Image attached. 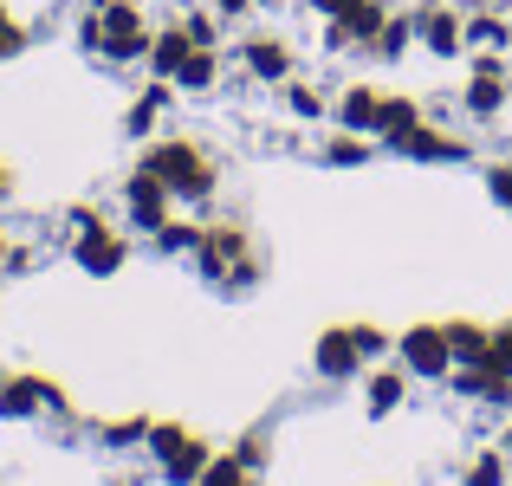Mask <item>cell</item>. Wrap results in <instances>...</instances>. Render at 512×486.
<instances>
[{"instance_id":"cell-12","label":"cell","mask_w":512,"mask_h":486,"mask_svg":"<svg viewBox=\"0 0 512 486\" xmlns=\"http://www.w3.org/2000/svg\"><path fill=\"white\" fill-rule=\"evenodd\" d=\"M383 98H389V91H376V85H344V98L331 104V111H338V124H344V130H363V137H376Z\"/></svg>"},{"instance_id":"cell-25","label":"cell","mask_w":512,"mask_h":486,"mask_svg":"<svg viewBox=\"0 0 512 486\" xmlns=\"http://www.w3.org/2000/svg\"><path fill=\"white\" fill-rule=\"evenodd\" d=\"M195 486H253V474L234 461V454H214V461L201 467V480H195Z\"/></svg>"},{"instance_id":"cell-9","label":"cell","mask_w":512,"mask_h":486,"mask_svg":"<svg viewBox=\"0 0 512 486\" xmlns=\"http://www.w3.org/2000/svg\"><path fill=\"white\" fill-rule=\"evenodd\" d=\"M312 363H318V376H325V383H350V376L363 370V350H357V337H350V324H331V331L318 337Z\"/></svg>"},{"instance_id":"cell-37","label":"cell","mask_w":512,"mask_h":486,"mask_svg":"<svg viewBox=\"0 0 512 486\" xmlns=\"http://www.w3.org/2000/svg\"><path fill=\"white\" fill-rule=\"evenodd\" d=\"M7 188H13V169H7V162H0V201H7Z\"/></svg>"},{"instance_id":"cell-38","label":"cell","mask_w":512,"mask_h":486,"mask_svg":"<svg viewBox=\"0 0 512 486\" xmlns=\"http://www.w3.org/2000/svg\"><path fill=\"white\" fill-rule=\"evenodd\" d=\"M7 253H13V247H7V221H0V266H7Z\"/></svg>"},{"instance_id":"cell-8","label":"cell","mask_w":512,"mask_h":486,"mask_svg":"<svg viewBox=\"0 0 512 486\" xmlns=\"http://www.w3.org/2000/svg\"><path fill=\"white\" fill-rule=\"evenodd\" d=\"M415 39H422L435 59H461L467 52V13L448 7H415Z\"/></svg>"},{"instance_id":"cell-6","label":"cell","mask_w":512,"mask_h":486,"mask_svg":"<svg viewBox=\"0 0 512 486\" xmlns=\"http://www.w3.org/2000/svg\"><path fill=\"white\" fill-rule=\"evenodd\" d=\"M39 409H65V389L46 376H0V415L7 422H33Z\"/></svg>"},{"instance_id":"cell-23","label":"cell","mask_w":512,"mask_h":486,"mask_svg":"<svg viewBox=\"0 0 512 486\" xmlns=\"http://www.w3.org/2000/svg\"><path fill=\"white\" fill-rule=\"evenodd\" d=\"M325 162H331V169H357V162H370V137H363V130H338V137L325 143Z\"/></svg>"},{"instance_id":"cell-11","label":"cell","mask_w":512,"mask_h":486,"mask_svg":"<svg viewBox=\"0 0 512 486\" xmlns=\"http://www.w3.org/2000/svg\"><path fill=\"white\" fill-rule=\"evenodd\" d=\"M240 65H247L260 85H286V78H292V46H286V39H273V33H260V39L240 46Z\"/></svg>"},{"instance_id":"cell-24","label":"cell","mask_w":512,"mask_h":486,"mask_svg":"<svg viewBox=\"0 0 512 486\" xmlns=\"http://www.w3.org/2000/svg\"><path fill=\"white\" fill-rule=\"evenodd\" d=\"M150 240H156V253H195V247H201V227H188V221H163Z\"/></svg>"},{"instance_id":"cell-14","label":"cell","mask_w":512,"mask_h":486,"mask_svg":"<svg viewBox=\"0 0 512 486\" xmlns=\"http://www.w3.org/2000/svg\"><path fill=\"white\" fill-rule=\"evenodd\" d=\"M188 52H195L188 26H156V33H150V72L175 85V72H182V59H188Z\"/></svg>"},{"instance_id":"cell-10","label":"cell","mask_w":512,"mask_h":486,"mask_svg":"<svg viewBox=\"0 0 512 486\" xmlns=\"http://www.w3.org/2000/svg\"><path fill=\"white\" fill-rule=\"evenodd\" d=\"M389 150H396V156H409V162H461V156H467V143H454L448 130H435V124L422 117V124H415V130H402V137L389 143Z\"/></svg>"},{"instance_id":"cell-35","label":"cell","mask_w":512,"mask_h":486,"mask_svg":"<svg viewBox=\"0 0 512 486\" xmlns=\"http://www.w3.org/2000/svg\"><path fill=\"white\" fill-rule=\"evenodd\" d=\"M208 7H214V13H221V20H240V13H247V7H253V0H208Z\"/></svg>"},{"instance_id":"cell-33","label":"cell","mask_w":512,"mask_h":486,"mask_svg":"<svg viewBox=\"0 0 512 486\" xmlns=\"http://www.w3.org/2000/svg\"><path fill=\"white\" fill-rule=\"evenodd\" d=\"M487 363L500 376H512V324H500V331H493V344H487Z\"/></svg>"},{"instance_id":"cell-27","label":"cell","mask_w":512,"mask_h":486,"mask_svg":"<svg viewBox=\"0 0 512 486\" xmlns=\"http://www.w3.org/2000/svg\"><path fill=\"white\" fill-rule=\"evenodd\" d=\"M182 26H188V39H195V46H221V13H214V7H195Z\"/></svg>"},{"instance_id":"cell-2","label":"cell","mask_w":512,"mask_h":486,"mask_svg":"<svg viewBox=\"0 0 512 486\" xmlns=\"http://www.w3.org/2000/svg\"><path fill=\"white\" fill-rule=\"evenodd\" d=\"M98 20H104V52H98V59H111V65L150 59V33H156V26L137 13V0H104Z\"/></svg>"},{"instance_id":"cell-1","label":"cell","mask_w":512,"mask_h":486,"mask_svg":"<svg viewBox=\"0 0 512 486\" xmlns=\"http://www.w3.org/2000/svg\"><path fill=\"white\" fill-rule=\"evenodd\" d=\"M137 169L163 175V182L175 188V201H208V195H214V162L201 156L188 137H156L150 150H143Z\"/></svg>"},{"instance_id":"cell-16","label":"cell","mask_w":512,"mask_h":486,"mask_svg":"<svg viewBox=\"0 0 512 486\" xmlns=\"http://www.w3.org/2000/svg\"><path fill=\"white\" fill-rule=\"evenodd\" d=\"M221 85V52L214 46H195L182 59V72H175V91H214Z\"/></svg>"},{"instance_id":"cell-17","label":"cell","mask_w":512,"mask_h":486,"mask_svg":"<svg viewBox=\"0 0 512 486\" xmlns=\"http://www.w3.org/2000/svg\"><path fill=\"white\" fill-rule=\"evenodd\" d=\"M487 344H493L487 324H474V318H448V350H454V363H487Z\"/></svg>"},{"instance_id":"cell-7","label":"cell","mask_w":512,"mask_h":486,"mask_svg":"<svg viewBox=\"0 0 512 486\" xmlns=\"http://www.w3.org/2000/svg\"><path fill=\"white\" fill-rule=\"evenodd\" d=\"M72 260H78V266H85V273H91V279H111V273H117V266H124V260H130V240H124V234H117V227H111V221H98V227H85V234H78V240H72Z\"/></svg>"},{"instance_id":"cell-36","label":"cell","mask_w":512,"mask_h":486,"mask_svg":"<svg viewBox=\"0 0 512 486\" xmlns=\"http://www.w3.org/2000/svg\"><path fill=\"white\" fill-rule=\"evenodd\" d=\"M305 7H312V13H325V20H338V13L350 7V0H305Z\"/></svg>"},{"instance_id":"cell-32","label":"cell","mask_w":512,"mask_h":486,"mask_svg":"<svg viewBox=\"0 0 512 486\" xmlns=\"http://www.w3.org/2000/svg\"><path fill=\"white\" fill-rule=\"evenodd\" d=\"M350 337H357V350H363V363H376L389 350V331L383 324H350Z\"/></svg>"},{"instance_id":"cell-18","label":"cell","mask_w":512,"mask_h":486,"mask_svg":"<svg viewBox=\"0 0 512 486\" xmlns=\"http://www.w3.org/2000/svg\"><path fill=\"white\" fill-rule=\"evenodd\" d=\"M208 461H214V448H208V441H195V435H188L182 448H175L169 461H163V480H175V486H195Z\"/></svg>"},{"instance_id":"cell-39","label":"cell","mask_w":512,"mask_h":486,"mask_svg":"<svg viewBox=\"0 0 512 486\" xmlns=\"http://www.w3.org/2000/svg\"><path fill=\"white\" fill-rule=\"evenodd\" d=\"M500 454H506V461H512V422H506V435H500Z\"/></svg>"},{"instance_id":"cell-13","label":"cell","mask_w":512,"mask_h":486,"mask_svg":"<svg viewBox=\"0 0 512 486\" xmlns=\"http://www.w3.org/2000/svg\"><path fill=\"white\" fill-rule=\"evenodd\" d=\"M175 98H182V91H175L169 78H150V85H143V98L124 111V130H130V137H150V130H156V117H163Z\"/></svg>"},{"instance_id":"cell-29","label":"cell","mask_w":512,"mask_h":486,"mask_svg":"<svg viewBox=\"0 0 512 486\" xmlns=\"http://www.w3.org/2000/svg\"><path fill=\"white\" fill-rule=\"evenodd\" d=\"M182 441H188V428H182V422H150V454H156V461H169Z\"/></svg>"},{"instance_id":"cell-34","label":"cell","mask_w":512,"mask_h":486,"mask_svg":"<svg viewBox=\"0 0 512 486\" xmlns=\"http://www.w3.org/2000/svg\"><path fill=\"white\" fill-rule=\"evenodd\" d=\"M487 195L500 201V208H512V162H493L487 169Z\"/></svg>"},{"instance_id":"cell-31","label":"cell","mask_w":512,"mask_h":486,"mask_svg":"<svg viewBox=\"0 0 512 486\" xmlns=\"http://www.w3.org/2000/svg\"><path fill=\"white\" fill-rule=\"evenodd\" d=\"M266 454H273V441H266V435H240V441H234V461L247 467V474H260Z\"/></svg>"},{"instance_id":"cell-15","label":"cell","mask_w":512,"mask_h":486,"mask_svg":"<svg viewBox=\"0 0 512 486\" xmlns=\"http://www.w3.org/2000/svg\"><path fill=\"white\" fill-rule=\"evenodd\" d=\"M409 396V370H370L363 376V409L370 415H396Z\"/></svg>"},{"instance_id":"cell-26","label":"cell","mask_w":512,"mask_h":486,"mask_svg":"<svg viewBox=\"0 0 512 486\" xmlns=\"http://www.w3.org/2000/svg\"><path fill=\"white\" fill-rule=\"evenodd\" d=\"M467 486H506V454L500 448L474 454V461H467Z\"/></svg>"},{"instance_id":"cell-30","label":"cell","mask_w":512,"mask_h":486,"mask_svg":"<svg viewBox=\"0 0 512 486\" xmlns=\"http://www.w3.org/2000/svg\"><path fill=\"white\" fill-rule=\"evenodd\" d=\"M104 441H111V448H137V441H150V422H143V415H130V422H104Z\"/></svg>"},{"instance_id":"cell-41","label":"cell","mask_w":512,"mask_h":486,"mask_svg":"<svg viewBox=\"0 0 512 486\" xmlns=\"http://www.w3.org/2000/svg\"><path fill=\"white\" fill-rule=\"evenodd\" d=\"M506 214H512V208H506Z\"/></svg>"},{"instance_id":"cell-40","label":"cell","mask_w":512,"mask_h":486,"mask_svg":"<svg viewBox=\"0 0 512 486\" xmlns=\"http://www.w3.org/2000/svg\"><path fill=\"white\" fill-rule=\"evenodd\" d=\"M253 7H286V0H253Z\"/></svg>"},{"instance_id":"cell-28","label":"cell","mask_w":512,"mask_h":486,"mask_svg":"<svg viewBox=\"0 0 512 486\" xmlns=\"http://www.w3.org/2000/svg\"><path fill=\"white\" fill-rule=\"evenodd\" d=\"M20 52H26V26L13 20V13H7V0H0V65H7V59H20Z\"/></svg>"},{"instance_id":"cell-20","label":"cell","mask_w":512,"mask_h":486,"mask_svg":"<svg viewBox=\"0 0 512 486\" xmlns=\"http://www.w3.org/2000/svg\"><path fill=\"white\" fill-rule=\"evenodd\" d=\"M415 124H422V104L415 98H383V117H376V137L383 143H396L402 130H415Z\"/></svg>"},{"instance_id":"cell-3","label":"cell","mask_w":512,"mask_h":486,"mask_svg":"<svg viewBox=\"0 0 512 486\" xmlns=\"http://www.w3.org/2000/svg\"><path fill=\"white\" fill-rule=\"evenodd\" d=\"M396 357L409 376H422V383H441V376L454 370V350H448V324H409V331L396 337Z\"/></svg>"},{"instance_id":"cell-4","label":"cell","mask_w":512,"mask_h":486,"mask_svg":"<svg viewBox=\"0 0 512 486\" xmlns=\"http://www.w3.org/2000/svg\"><path fill=\"white\" fill-rule=\"evenodd\" d=\"M247 260H253V240H247V227H234V221H221V227H201V247H195V266H201V279L227 286V279H234Z\"/></svg>"},{"instance_id":"cell-21","label":"cell","mask_w":512,"mask_h":486,"mask_svg":"<svg viewBox=\"0 0 512 486\" xmlns=\"http://www.w3.org/2000/svg\"><path fill=\"white\" fill-rule=\"evenodd\" d=\"M286 111L299 117V124H318V117H331V98L318 85H299V78H286Z\"/></svg>"},{"instance_id":"cell-19","label":"cell","mask_w":512,"mask_h":486,"mask_svg":"<svg viewBox=\"0 0 512 486\" xmlns=\"http://www.w3.org/2000/svg\"><path fill=\"white\" fill-rule=\"evenodd\" d=\"M409 39H415V13H389L383 20V33H376V59L383 65H396V59H409Z\"/></svg>"},{"instance_id":"cell-22","label":"cell","mask_w":512,"mask_h":486,"mask_svg":"<svg viewBox=\"0 0 512 486\" xmlns=\"http://www.w3.org/2000/svg\"><path fill=\"white\" fill-rule=\"evenodd\" d=\"M512 39V26L500 20V13H467V46L474 52H500Z\"/></svg>"},{"instance_id":"cell-5","label":"cell","mask_w":512,"mask_h":486,"mask_svg":"<svg viewBox=\"0 0 512 486\" xmlns=\"http://www.w3.org/2000/svg\"><path fill=\"white\" fill-rule=\"evenodd\" d=\"M124 214H130V227L156 234L163 221H175V188L163 182V175H150V169H130V182H124Z\"/></svg>"}]
</instances>
